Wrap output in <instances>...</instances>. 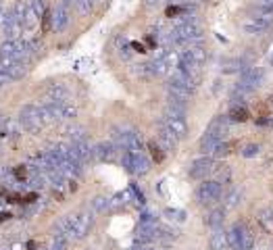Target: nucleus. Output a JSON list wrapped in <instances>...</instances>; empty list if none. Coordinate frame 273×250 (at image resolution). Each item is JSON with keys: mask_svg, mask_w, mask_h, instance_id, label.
Wrapping results in <instances>:
<instances>
[{"mask_svg": "<svg viewBox=\"0 0 273 250\" xmlns=\"http://www.w3.org/2000/svg\"><path fill=\"white\" fill-rule=\"evenodd\" d=\"M221 194H223V188L217 179H205L196 190V198L202 205H213V202L221 198Z\"/></svg>", "mask_w": 273, "mask_h": 250, "instance_id": "nucleus-9", "label": "nucleus"}, {"mask_svg": "<svg viewBox=\"0 0 273 250\" xmlns=\"http://www.w3.org/2000/svg\"><path fill=\"white\" fill-rule=\"evenodd\" d=\"M48 29H52V15L46 13L42 17V31H48Z\"/></svg>", "mask_w": 273, "mask_h": 250, "instance_id": "nucleus-30", "label": "nucleus"}, {"mask_svg": "<svg viewBox=\"0 0 273 250\" xmlns=\"http://www.w3.org/2000/svg\"><path fill=\"white\" fill-rule=\"evenodd\" d=\"M157 136H159V142H161V146L165 148V150H175L177 148V136L173 134V131H171L169 127L165 123H159V131H157Z\"/></svg>", "mask_w": 273, "mask_h": 250, "instance_id": "nucleus-13", "label": "nucleus"}, {"mask_svg": "<svg viewBox=\"0 0 273 250\" xmlns=\"http://www.w3.org/2000/svg\"><path fill=\"white\" fill-rule=\"evenodd\" d=\"M129 46H131V48H134V50H138V52H144V46L140 44V42H131Z\"/></svg>", "mask_w": 273, "mask_h": 250, "instance_id": "nucleus-32", "label": "nucleus"}, {"mask_svg": "<svg viewBox=\"0 0 273 250\" xmlns=\"http://www.w3.org/2000/svg\"><path fill=\"white\" fill-rule=\"evenodd\" d=\"M228 67H223V71L225 73H231V71H244L242 69V61H238V59H233V61H230V62H225Z\"/></svg>", "mask_w": 273, "mask_h": 250, "instance_id": "nucleus-28", "label": "nucleus"}, {"mask_svg": "<svg viewBox=\"0 0 273 250\" xmlns=\"http://www.w3.org/2000/svg\"><path fill=\"white\" fill-rule=\"evenodd\" d=\"M129 198V192H119V194H115V196L111 198V207H123L127 202Z\"/></svg>", "mask_w": 273, "mask_h": 250, "instance_id": "nucleus-26", "label": "nucleus"}, {"mask_svg": "<svg viewBox=\"0 0 273 250\" xmlns=\"http://www.w3.org/2000/svg\"><path fill=\"white\" fill-rule=\"evenodd\" d=\"M233 148H236V142H225V140H223V142L215 148L213 156H217V159H221V156H228L233 150Z\"/></svg>", "mask_w": 273, "mask_h": 250, "instance_id": "nucleus-22", "label": "nucleus"}, {"mask_svg": "<svg viewBox=\"0 0 273 250\" xmlns=\"http://www.w3.org/2000/svg\"><path fill=\"white\" fill-rule=\"evenodd\" d=\"M146 4L148 6H154V4H159V0H146Z\"/></svg>", "mask_w": 273, "mask_h": 250, "instance_id": "nucleus-33", "label": "nucleus"}, {"mask_svg": "<svg viewBox=\"0 0 273 250\" xmlns=\"http://www.w3.org/2000/svg\"><path fill=\"white\" fill-rule=\"evenodd\" d=\"M263 77H265V71L261 67H244V71L240 73V82H238L236 88L246 92V94H251L252 90H256L261 85Z\"/></svg>", "mask_w": 273, "mask_h": 250, "instance_id": "nucleus-8", "label": "nucleus"}, {"mask_svg": "<svg viewBox=\"0 0 273 250\" xmlns=\"http://www.w3.org/2000/svg\"><path fill=\"white\" fill-rule=\"evenodd\" d=\"M46 94H48V98L46 100H69V90L65 88L63 83H52L48 90H46Z\"/></svg>", "mask_w": 273, "mask_h": 250, "instance_id": "nucleus-19", "label": "nucleus"}, {"mask_svg": "<svg viewBox=\"0 0 273 250\" xmlns=\"http://www.w3.org/2000/svg\"><path fill=\"white\" fill-rule=\"evenodd\" d=\"M121 165L131 175H146L150 171V161L144 152H123Z\"/></svg>", "mask_w": 273, "mask_h": 250, "instance_id": "nucleus-6", "label": "nucleus"}, {"mask_svg": "<svg viewBox=\"0 0 273 250\" xmlns=\"http://www.w3.org/2000/svg\"><path fill=\"white\" fill-rule=\"evenodd\" d=\"M228 242L231 250H252L254 236L246 223H233L231 229L228 231Z\"/></svg>", "mask_w": 273, "mask_h": 250, "instance_id": "nucleus-3", "label": "nucleus"}, {"mask_svg": "<svg viewBox=\"0 0 273 250\" xmlns=\"http://www.w3.org/2000/svg\"><path fill=\"white\" fill-rule=\"evenodd\" d=\"M230 121L233 123H246L248 119H251V113H248V108L246 106H240V104H233L230 108Z\"/></svg>", "mask_w": 273, "mask_h": 250, "instance_id": "nucleus-18", "label": "nucleus"}, {"mask_svg": "<svg viewBox=\"0 0 273 250\" xmlns=\"http://www.w3.org/2000/svg\"><path fill=\"white\" fill-rule=\"evenodd\" d=\"M75 4L84 15H88V13H92V9H94L96 0H75Z\"/></svg>", "mask_w": 273, "mask_h": 250, "instance_id": "nucleus-24", "label": "nucleus"}, {"mask_svg": "<svg viewBox=\"0 0 273 250\" xmlns=\"http://www.w3.org/2000/svg\"><path fill=\"white\" fill-rule=\"evenodd\" d=\"M240 198H242V192L238 190V188H231V190L228 192V196H225L223 208H225V210H230V208H233V207H238Z\"/></svg>", "mask_w": 273, "mask_h": 250, "instance_id": "nucleus-21", "label": "nucleus"}, {"mask_svg": "<svg viewBox=\"0 0 273 250\" xmlns=\"http://www.w3.org/2000/svg\"><path fill=\"white\" fill-rule=\"evenodd\" d=\"M242 154L246 156V159H251V156H254V154H259V146L256 144H248L244 150H242Z\"/></svg>", "mask_w": 273, "mask_h": 250, "instance_id": "nucleus-29", "label": "nucleus"}, {"mask_svg": "<svg viewBox=\"0 0 273 250\" xmlns=\"http://www.w3.org/2000/svg\"><path fill=\"white\" fill-rule=\"evenodd\" d=\"M228 129H230V117L221 115V117H217V119H213L209 125V129L205 131V136L200 138V150L205 154H213L215 148L225 140Z\"/></svg>", "mask_w": 273, "mask_h": 250, "instance_id": "nucleus-1", "label": "nucleus"}, {"mask_svg": "<svg viewBox=\"0 0 273 250\" xmlns=\"http://www.w3.org/2000/svg\"><path fill=\"white\" fill-rule=\"evenodd\" d=\"M117 146L115 142H100L98 146H94V159L100 163H111L117 159Z\"/></svg>", "mask_w": 273, "mask_h": 250, "instance_id": "nucleus-12", "label": "nucleus"}, {"mask_svg": "<svg viewBox=\"0 0 273 250\" xmlns=\"http://www.w3.org/2000/svg\"><path fill=\"white\" fill-rule=\"evenodd\" d=\"M148 150H150L152 159L157 161V163H161L163 159H165V152H163V148H161V146H157L154 142H150V144H148Z\"/></svg>", "mask_w": 273, "mask_h": 250, "instance_id": "nucleus-25", "label": "nucleus"}, {"mask_svg": "<svg viewBox=\"0 0 273 250\" xmlns=\"http://www.w3.org/2000/svg\"><path fill=\"white\" fill-rule=\"evenodd\" d=\"M230 246L228 242V231L219 229H213V236H210V250H225Z\"/></svg>", "mask_w": 273, "mask_h": 250, "instance_id": "nucleus-14", "label": "nucleus"}, {"mask_svg": "<svg viewBox=\"0 0 273 250\" xmlns=\"http://www.w3.org/2000/svg\"><path fill=\"white\" fill-rule=\"evenodd\" d=\"M223 219H225V208H215L205 217V223L213 229H219L223 225Z\"/></svg>", "mask_w": 273, "mask_h": 250, "instance_id": "nucleus-17", "label": "nucleus"}, {"mask_svg": "<svg viewBox=\"0 0 273 250\" xmlns=\"http://www.w3.org/2000/svg\"><path fill=\"white\" fill-rule=\"evenodd\" d=\"M108 207H111V200L105 198V196H96L94 200H92V208L98 210V213H100V210H106Z\"/></svg>", "mask_w": 273, "mask_h": 250, "instance_id": "nucleus-23", "label": "nucleus"}, {"mask_svg": "<svg viewBox=\"0 0 273 250\" xmlns=\"http://www.w3.org/2000/svg\"><path fill=\"white\" fill-rule=\"evenodd\" d=\"M29 23H34L36 19H42L46 15V2L44 0H29Z\"/></svg>", "mask_w": 273, "mask_h": 250, "instance_id": "nucleus-16", "label": "nucleus"}, {"mask_svg": "<svg viewBox=\"0 0 273 250\" xmlns=\"http://www.w3.org/2000/svg\"><path fill=\"white\" fill-rule=\"evenodd\" d=\"M271 65H273V54H271Z\"/></svg>", "mask_w": 273, "mask_h": 250, "instance_id": "nucleus-36", "label": "nucleus"}, {"mask_svg": "<svg viewBox=\"0 0 273 250\" xmlns=\"http://www.w3.org/2000/svg\"><path fill=\"white\" fill-rule=\"evenodd\" d=\"M11 215L9 213H0V221H4V219H9Z\"/></svg>", "mask_w": 273, "mask_h": 250, "instance_id": "nucleus-34", "label": "nucleus"}, {"mask_svg": "<svg viewBox=\"0 0 273 250\" xmlns=\"http://www.w3.org/2000/svg\"><path fill=\"white\" fill-rule=\"evenodd\" d=\"M163 123L167 125V127L173 131V134L184 140L188 136V123H186V111L182 108H173V106H167L165 113H163Z\"/></svg>", "mask_w": 273, "mask_h": 250, "instance_id": "nucleus-4", "label": "nucleus"}, {"mask_svg": "<svg viewBox=\"0 0 273 250\" xmlns=\"http://www.w3.org/2000/svg\"><path fill=\"white\" fill-rule=\"evenodd\" d=\"M165 217H169L171 221H184L186 213H184V210H177V208H167L165 210Z\"/></svg>", "mask_w": 273, "mask_h": 250, "instance_id": "nucleus-27", "label": "nucleus"}, {"mask_svg": "<svg viewBox=\"0 0 273 250\" xmlns=\"http://www.w3.org/2000/svg\"><path fill=\"white\" fill-rule=\"evenodd\" d=\"M271 23H273V11H263L261 15H254V17H251L244 23V31L246 34H251V36L263 34Z\"/></svg>", "mask_w": 273, "mask_h": 250, "instance_id": "nucleus-10", "label": "nucleus"}, {"mask_svg": "<svg viewBox=\"0 0 273 250\" xmlns=\"http://www.w3.org/2000/svg\"><path fill=\"white\" fill-rule=\"evenodd\" d=\"M259 223H261V228L265 231H273V208H265L259 213Z\"/></svg>", "mask_w": 273, "mask_h": 250, "instance_id": "nucleus-20", "label": "nucleus"}, {"mask_svg": "<svg viewBox=\"0 0 273 250\" xmlns=\"http://www.w3.org/2000/svg\"><path fill=\"white\" fill-rule=\"evenodd\" d=\"M202 38V29L196 23H179L171 29V40L173 44H188V42H196Z\"/></svg>", "mask_w": 273, "mask_h": 250, "instance_id": "nucleus-7", "label": "nucleus"}, {"mask_svg": "<svg viewBox=\"0 0 273 250\" xmlns=\"http://www.w3.org/2000/svg\"><path fill=\"white\" fill-rule=\"evenodd\" d=\"M67 23H69V15H67L65 6H59V9H54V13H52V29L54 31H61V29H65Z\"/></svg>", "mask_w": 273, "mask_h": 250, "instance_id": "nucleus-15", "label": "nucleus"}, {"mask_svg": "<svg viewBox=\"0 0 273 250\" xmlns=\"http://www.w3.org/2000/svg\"><path fill=\"white\" fill-rule=\"evenodd\" d=\"M27 250H36V244H34V242H29V244H27Z\"/></svg>", "mask_w": 273, "mask_h": 250, "instance_id": "nucleus-35", "label": "nucleus"}, {"mask_svg": "<svg viewBox=\"0 0 273 250\" xmlns=\"http://www.w3.org/2000/svg\"><path fill=\"white\" fill-rule=\"evenodd\" d=\"M175 15H186V9H182V6H169L167 17H175Z\"/></svg>", "mask_w": 273, "mask_h": 250, "instance_id": "nucleus-31", "label": "nucleus"}, {"mask_svg": "<svg viewBox=\"0 0 273 250\" xmlns=\"http://www.w3.org/2000/svg\"><path fill=\"white\" fill-rule=\"evenodd\" d=\"M92 228V217L88 213H73L67 219H63L59 225V236L65 238H84L90 233Z\"/></svg>", "mask_w": 273, "mask_h": 250, "instance_id": "nucleus-2", "label": "nucleus"}, {"mask_svg": "<svg viewBox=\"0 0 273 250\" xmlns=\"http://www.w3.org/2000/svg\"><path fill=\"white\" fill-rule=\"evenodd\" d=\"M19 123L23 125V129L32 131V134H38V131H42L44 127V115H42V108L40 106H23L21 113H19Z\"/></svg>", "mask_w": 273, "mask_h": 250, "instance_id": "nucleus-5", "label": "nucleus"}, {"mask_svg": "<svg viewBox=\"0 0 273 250\" xmlns=\"http://www.w3.org/2000/svg\"><path fill=\"white\" fill-rule=\"evenodd\" d=\"M213 171V159L210 156H200L190 165V177L192 179H205Z\"/></svg>", "mask_w": 273, "mask_h": 250, "instance_id": "nucleus-11", "label": "nucleus"}]
</instances>
